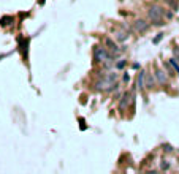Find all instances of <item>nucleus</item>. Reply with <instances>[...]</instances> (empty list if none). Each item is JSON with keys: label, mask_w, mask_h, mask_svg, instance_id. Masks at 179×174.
I'll return each mask as SVG.
<instances>
[{"label": "nucleus", "mask_w": 179, "mask_h": 174, "mask_svg": "<svg viewBox=\"0 0 179 174\" xmlns=\"http://www.w3.org/2000/svg\"><path fill=\"white\" fill-rule=\"evenodd\" d=\"M165 10L162 5H157V3H152L151 7L148 8V19L152 25L155 27H162L165 25Z\"/></svg>", "instance_id": "1"}, {"label": "nucleus", "mask_w": 179, "mask_h": 174, "mask_svg": "<svg viewBox=\"0 0 179 174\" xmlns=\"http://www.w3.org/2000/svg\"><path fill=\"white\" fill-rule=\"evenodd\" d=\"M114 54L109 52L106 46H95L94 48V62L95 63H106V62H114Z\"/></svg>", "instance_id": "2"}, {"label": "nucleus", "mask_w": 179, "mask_h": 174, "mask_svg": "<svg viewBox=\"0 0 179 174\" xmlns=\"http://www.w3.org/2000/svg\"><path fill=\"white\" fill-rule=\"evenodd\" d=\"M133 106H135V92L133 90H125L121 95L117 108H119L121 113H124L127 108H133Z\"/></svg>", "instance_id": "3"}, {"label": "nucleus", "mask_w": 179, "mask_h": 174, "mask_svg": "<svg viewBox=\"0 0 179 174\" xmlns=\"http://www.w3.org/2000/svg\"><path fill=\"white\" fill-rule=\"evenodd\" d=\"M103 44L109 49V52L114 54V55H119V54L125 49V48H121V46H119V41H116L114 38H111V37H105V38H103Z\"/></svg>", "instance_id": "4"}, {"label": "nucleus", "mask_w": 179, "mask_h": 174, "mask_svg": "<svg viewBox=\"0 0 179 174\" xmlns=\"http://www.w3.org/2000/svg\"><path fill=\"white\" fill-rule=\"evenodd\" d=\"M151 22H148L146 19H135L133 21V30H135L136 33H139V35H141V33H146L149 29H151Z\"/></svg>", "instance_id": "5"}, {"label": "nucleus", "mask_w": 179, "mask_h": 174, "mask_svg": "<svg viewBox=\"0 0 179 174\" xmlns=\"http://www.w3.org/2000/svg\"><path fill=\"white\" fill-rule=\"evenodd\" d=\"M154 75H155V79H157V84H160V86H168L170 84V78L168 75L163 71V70H155L154 71Z\"/></svg>", "instance_id": "6"}, {"label": "nucleus", "mask_w": 179, "mask_h": 174, "mask_svg": "<svg viewBox=\"0 0 179 174\" xmlns=\"http://www.w3.org/2000/svg\"><path fill=\"white\" fill-rule=\"evenodd\" d=\"M136 89L139 92L146 90V70H139L136 75Z\"/></svg>", "instance_id": "7"}, {"label": "nucleus", "mask_w": 179, "mask_h": 174, "mask_svg": "<svg viewBox=\"0 0 179 174\" xmlns=\"http://www.w3.org/2000/svg\"><path fill=\"white\" fill-rule=\"evenodd\" d=\"M128 30H125V29H121V30H114L113 32V38L116 41H119V43H124V41H127L128 40Z\"/></svg>", "instance_id": "8"}, {"label": "nucleus", "mask_w": 179, "mask_h": 174, "mask_svg": "<svg viewBox=\"0 0 179 174\" xmlns=\"http://www.w3.org/2000/svg\"><path fill=\"white\" fill-rule=\"evenodd\" d=\"M155 84H157L155 75H152V73H148V71H146V90H151L152 87H155Z\"/></svg>", "instance_id": "9"}, {"label": "nucleus", "mask_w": 179, "mask_h": 174, "mask_svg": "<svg viewBox=\"0 0 179 174\" xmlns=\"http://www.w3.org/2000/svg\"><path fill=\"white\" fill-rule=\"evenodd\" d=\"M14 22V18L13 16H3L2 19H0V25L2 27H8V25H11Z\"/></svg>", "instance_id": "10"}, {"label": "nucleus", "mask_w": 179, "mask_h": 174, "mask_svg": "<svg viewBox=\"0 0 179 174\" xmlns=\"http://www.w3.org/2000/svg\"><path fill=\"white\" fill-rule=\"evenodd\" d=\"M163 68H165L166 71H168V75H170V76H173V75H176V71H175V68H173V65L170 63V62H168V60H166V62L163 60Z\"/></svg>", "instance_id": "11"}, {"label": "nucleus", "mask_w": 179, "mask_h": 174, "mask_svg": "<svg viewBox=\"0 0 179 174\" xmlns=\"http://www.w3.org/2000/svg\"><path fill=\"white\" fill-rule=\"evenodd\" d=\"M168 62L173 65V68H175V71H176V75L179 76V60L176 59V57H171V59H168Z\"/></svg>", "instance_id": "12"}, {"label": "nucleus", "mask_w": 179, "mask_h": 174, "mask_svg": "<svg viewBox=\"0 0 179 174\" xmlns=\"http://www.w3.org/2000/svg\"><path fill=\"white\" fill-rule=\"evenodd\" d=\"M125 65H127V60L125 59H119V62H116V63H114V68L116 70H124Z\"/></svg>", "instance_id": "13"}, {"label": "nucleus", "mask_w": 179, "mask_h": 174, "mask_svg": "<svg viewBox=\"0 0 179 174\" xmlns=\"http://www.w3.org/2000/svg\"><path fill=\"white\" fill-rule=\"evenodd\" d=\"M170 168H171V163H170L168 160H162L160 161V170L162 171H168Z\"/></svg>", "instance_id": "14"}, {"label": "nucleus", "mask_w": 179, "mask_h": 174, "mask_svg": "<svg viewBox=\"0 0 179 174\" xmlns=\"http://www.w3.org/2000/svg\"><path fill=\"white\" fill-rule=\"evenodd\" d=\"M162 147H163V150H165V152H173V146H171V144H168V143H166V144H163Z\"/></svg>", "instance_id": "15"}, {"label": "nucleus", "mask_w": 179, "mask_h": 174, "mask_svg": "<svg viewBox=\"0 0 179 174\" xmlns=\"http://www.w3.org/2000/svg\"><path fill=\"white\" fill-rule=\"evenodd\" d=\"M171 18H173V11L165 10V19H171Z\"/></svg>", "instance_id": "16"}, {"label": "nucleus", "mask_w": 179, "mask_h": 174, "mask_svg": "<svg viewBox=\"0 0 179 174\" xmlns=\"http://www.w3.org/2000/svg\"><path fill=\"white\" fill-rule=\"evenodd\" d=\"M122 81H124L125 84H128V81H130V75H128V73H124V76H122Z\"/></svg>", "instance_id": "17"}, {"label": "nucleus", "mask_w": 179, "mask_h": 174, "mask_svg": "<svg viewBox=\"0 0 179 174\" xmlns=\"http://www.w3.org/2000/svg\"><path fill=\"white\" fill-rule=\"evenodd\" d=\"M173 57H176L179 60V48H173Z\"/></svg>", "instance_id": "18"}, {"label": "nucleus", "mask_w": 179, "mask_h": 174, "mask_svg": "<svg viewBox=\"0 0 179 174\" xmlns=\"http://www.w3.org/2000/svg\"><path fill=\"white\" fill-rule=\"evenodd\" d=\"M162 37H163V33H159V35H157V37H155L154 40H152V43H155V44H157V43L162 40Z\"/></svg>", "instance_id": "19"}, {"label": "nucleus", "mask_w": 179, "mask_h": 174, "mask_svg": "<svg viewBox=\"0 0 179 174\" xmlns=\"http://www.w3.org/2000/svg\"><path fill=\"white\" fill-rule=\"evenodd\" d=\"M165 2H166V3H170L173 8H176V3H175V0H165Z\"/></svg>", "instance_id": "20"}]
</instances>
